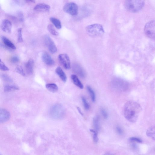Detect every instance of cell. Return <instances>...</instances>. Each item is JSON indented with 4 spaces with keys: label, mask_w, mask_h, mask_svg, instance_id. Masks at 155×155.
I'll list each match as a JSON object with an SVG mask.
<instances>
[{
    "label": "cell",
    "mask_w": 155,
    "mask_h": 155,
    "mask_svg": "<svg viewBox=\"0 0 155 155\" xmlns=\"http://www.w3.org/2000/svg\"><path fill=\"white\" fill-rule=\"evenodd\" d=\"M142 109L140 105L136 102L132 101L127 102L124 107L125 117L130 122L135 123L139 117Z\"/></svg>",
    "instance_id": "1"
},
{
    "label": "cell",
    "mask_w": 155,
    "mask_h": 155,
    "mask_svg": "<svg viewBox=\"0 0 155 155\" xmlns=\"http://www.w3.org/2000/svg\"><path fill=\"white\" fill-rule=\"evenodd\" d=\"M144 0H126L125 5L126 8L132 13L139 12L145 5Z\"/></svg>",
    "instance_id": "2"
},
{
    "label": "cell",
    "mask_w": 155,
    "mask_h": 155,
    "mask_svg": "<svg viewBox=\"0 0 155 155\" xmlns=\"http://www.w3.org/2000/svg\"><path fill=\"white\" fill-rule=\"evenodd\" d=\"M86 31L88 35L93 37L101 36L104 33L102 26L98 24L88 26L86 28Z\"/></svg>",
    "instance_id": "3"
},
{
    "label": "cell",
    "mask_w": 155,
    "mask_h": 155,
    "mask_svg": "<svg viewBox=\"0 0 155 155\" xmlns=\"http://www.w3.org/2000/svg\"><path fill=\"white\" fill-rule=\"evenodd\" d=\"M49 115L53 119H62L65 114V109L62 104H57L53 105L50 109Z\"/></svg>",
    "instance_id": "4"
},
{
    "label": "cell",
    "mask_w": 155,
    "mask_h": 155,
    "mask_svg": "<svg viewBox=\"0 0 155 155\" xmlns=\"http://www.w3.org/2000/svg\"><path fill=\"white\" fill-rule=\"evenodd\" d=\"M144 31L146 35L152 40L155 39V23L154 20L148 22L145 25Z\"/></svg>",
    "instance_id": "5"
},
{
    "label": "cell",
    "mask_w": 155,
    "mask_h": 155,
    "mask_svg": "<svg viewBox=\"0 0 155 155\" xmlns=\"http://www.w3.org/2000/svg\"><path fill=\"white\" fill-rule=\"evenodd\" d=\"M64 11L71 16H75L78 13V7L75 3L70 2L66 4L63 7Z\"/></svg>",
    "instance_id": "6"
},
{
    "label": "cell",
    "mask_w": 155,
    "mask_h": 155,
    "mask_svg": "<svg viewBox=\"0 0 155 155\" xmlns=\"http://www.w3.org/2000/svg\"><path fill=\"white\" fill-rule=\"evenodd\" d=\"M58 60L60 63L65 69L68 70L70 68V60L67 54H62L59 55Z\"/></svg>",
    "instance_id": "7"
},
{
    "label": "cell",
    "mask_w": 155,
    "mask_h": 155,
    "mask_svg": "<svg viewBox=\"0 0 155 155\" xmlns=\"http://www.w3.org/2000/svg\"><path fill=\"white\" fill-rule=\"evenodd\" d=\"M44 40L49 52L52 54L56 53L57 49L52 38L48 35L44 37Z\"/></svg>",
    "instance_id": "8"
},
{
    "label": "cell",
    "mask_w": 155,
    "mask_h": 155,
    "mask_svg": "<svg viewBox=\"0 0 155 155\" xmlns=\"http://www.w3.org/2000/svg\"><path fill=\"white\" fill-rule=\"evenodd\" d=\"M113 84L115 89L121 91H126L128 87V85L126 82L119 79L114 80Z\"/></svg>",
    "instance_id": "9"
},
{
    "label": "cell",
    "mask_w": 155,
    "mask_h": 155,
    "mask_svg": "<svg viewBox=\"0 0 155 155\" xmlns=\"http://www.w3.org/2000/svg\"><path fill=\"white\" fill-rule=\"evenodd\" d=\"M12 25L11 22L8 19L3 20L1 25V28L4 32L10 34L11 32Z\"/></svg>",
    "instance_id": "10"
},
{
    "label": "cell",
    "mask_w": 155,
    "mask_h": 155,
    "mask_svg": "<svg viewBox=\"0 0 155 155\" xmlns=\"http://www.w3.org/2000/svg\"><path fill=\"white\" fill-rule=\"evenodd\" d=\"M51 7L48 4L41 3L38 4L34 7L35 11L39 12H48L50 10Z\"/></svg>",
    "instance_id": "11"
},
{
    "label": "cell",
    "mask_w": 155,
    "mask_h": 155,
    "mask_svg": "<svg viewBox=\"0 0 155 155\" xmlns=\"http://www.w3.org/2000/svg\"><path fill=\"white\" fill-rule=\"evenodd\" d=\"M42 58L43 61L46 65L49 66H52L55 64V61L48 53L44 52L42 54Z\"/></svg>",
    "instance_id": "12"
},
{
    "label": "cell",
    "mask_w": 155,
    "mask_h": 155,
    "mask_svg": "<svg viewBox=\"0 0 155 155\" xmlns=\"http://www.w3.org/2000/svg\"><path fill=\"white\" fill-rule=\"evenodd\" d=\"M9 113L6 110L0 108V123H4L7 121L10 118Z\"/></svg>",
    "instance_id": "13"
},
{
    "label": "cell",
    "mask_w": 155,
    "mask_h": 155,
    "mask_svg": "<svg viewBox=\"0 0 155 155\" xmlns=\"http://www.w3.org/2000/svg\"><path fill=\"white\" fill-rule=\"evenodd\" d=\"M34 61L33 59H30L27 62L25 65L26 70L28 74L31 75L34 70Z\"/></svg>",
    "instance_id": "14"
},
{
    "label": "cell",
    "mask_w": 155,
    "mask_h": 155,
    "mask_svg": "<svg viewBox=\"0 0 155 155\" xmlns=\"http://www.w3.org/2000/svg\"><path fill=\"white\" fill-rule=\"evenodd\" d=\"M73 69L77 74L80 77H84L85 76V72L81 66L78 64H75L73 66Z\"/></svg>",
    "instance_id": "15"
},
{
    "label": "cell",
    "mask_w": 155,
    "mask_h": 155,
    "mask_svg": "<svg viewBox=\"0 0 155 155\" xmlns=\"http://www.w3.org/2000/svg\"><path fill=\"white\" fill-rule=\"evenodd\" d=\"M56 72L63 82H65L67 81V76L62 69L59 66L56 69Z\"/></svg>",
    "instance_id": "16"
},
{
    "label": "cell",
    "mask_w": 155,
    "mask_h": 155,
    "mask_svg": "<svg viewBox=\"0 0 155 155\" xmlns=\"http://www.w3.org/2000/svg\"><path fill=\"white\" fill-rule=\"evenodd\" d=\"M1 38L3 43L5 46L12 49L14 50L16 49V47L14 44L7 37L2 36Z\"/></svg>",
    "instance_id": "17"
},
{
    "label": "cell",
    "mask_w": 155,
    "mask_h": 155,
    "mask_svg": "<svg viewBox=\"0 0 155 155\" xmlns=\"http://www.w3.org/2000/svg\"><path fill=\"white\" fill-rule=\"evenodd\" d=\"M71 79L72 80L74 84L80 89H82L84 88V86L82 83L80 81L78 77L75 75H72L71 76Z\"/></svg>",
    "instance_id": "18"
},
{
    "label": "cell",
    "mask_w": 155,
    "mask_h": 155,
    "mask_svg": "<svg viewBox=\"0 0 155 155\" xmlns=\"http://www.w3.org/2000/svg\"><path fill=\"white\" fill-rule=\"evenodd\" d=\"M46 87L48 90L52 93L56 92L58 90L57 86L55 84H47Z\"/></svg>",
    "instance_id": "19"
},
{
    "label": "cell",
    "mask_w": 155,
    "mask_h": 155,
    "mask_svg": "<svg viewBox=\"0 0 155 155\" xmlns=\"http://www.w3.org/2000/svg\"><path fill=\"white\" fill-rule=\"evenodd\" d=\"M155 126L153 125L149 127L146 132L147 136L152 138L154 141L155 140Z\"/></svg>",
    "instance_id": "20"
},
{
    "label": "cell",
    "mask_w": 155,
    "mask_h": 155,
    "mask_svg": "<svg viewBox=\"0 0 155 155\" xmlns=\"http://www.w3.org/2000/svg\"><path fill=\"white\" fill-rule=\"evenodd\" d=\"M50 20L57 29H60L62 28L61 24L59 19L52 17L50 18Z\"/></svg>",
    "instance_id": "21"
},
{
    "label": "cell",
    "mask_w": 155,
    "mask_h": 155,
    "mask_svg": "<svg viewBox=\"0 0 155 155\" xmlns=\"http://www.w3.org/2000/svg\"><path fill=\"white\" fill-rule=\"evenodd\" d=\"M19 89V88L18 87L14 85H7L5 86L4 87V91L5 92L18 90Z\"/></svg>",
    "instance_id": "22"
},
{
    "label": "cell",
    "mask_w": 155,
    "mask_h": 155,
    "mask_svg": "<svg viewBox=\"0 0 155 155\" xmlns=\"http://www.w3.org/2000/svg\"><path fill=\"white\" fill-rule=\"evenodd\" d=\"M93 123L94 127L97 132L99 130L100 126V119L98 116H95L93 119Z\"/></svg>",
    "instance_id": "23"
},
{
    "label": "cell",
    "mask_w": 155,
    "mask_h": 155,
    "mask_svg": "<svg viewBox=\"0 0 155 155\" xmlns=\"http://www.w3.org/2000/svg\"><path fill=\"white\" fill-rule=\"evenodd\" d=\"M87 90L89 92L90 96L92 101L93 102H95L96 101V97L95 94L92 89L89 86H88L87 87Z\"/></svg>",
    "instance_id": "24"
},
{
    "label": "cell",
    "mask_w": 155,
    "mask_h": 155,
    "mask_svg": "<svg viewBox=\"0 0 155 155\" xmlns=\"http://www.w3.org/2000/svg\"><path fill=\"white\" fill-rule=\"evenodd\" d=\"M47 29L49 32L53 36H57L59 35V33L55 30L53 25L51 24L48 25Z\"/></svg>",
    "instance_id": "25"
},
{
    "label": "cell",
    "mask_w": 155,
    "mask_h": 155,
    "mask_svg": "<svg viewBox=\"0 0 155 155\" xmlns=\"http://www.w3.org/2000/svg\"><path fill=\"white\" fill-rule=\"evenodd\" d=\"M15 71L16 72L18 73L22 76H25V74L24 73V70L23 68L20 66L19 65L17 66L15 69Z\"/></svg>",
    "instance_id": "26"
},
{
    "label": "cell",
    "mask_w": 155,
    "mask_h": 155,
    "mask_svg": "<svg viewBox=\"0 0 155 155\" xmlns=\"http://www.w3.org/2000/svg\"><path fill=\"white\" fill-rule=\"evenodd\" d=\"M90 131L93 134V138L94 142L97 143L98 141V136L97 131H96L91 129Z\"/></svg>",
    "instance_id": "27"
},
{
    "label": "cell",
    "mask_w": 155,
    "mask_h": 155,
    "mask_svg": "<svg viewBox=\"0 0 155 155\" xmlns=\"http://www.w3.org/2000/svg\"><path fill=\"white\" fill-rule=\"evenodd\" d=\"M82 101L84 104L85 108L86 110H89L90 108V105L86 99L84 97H82Z\"/></svg>",
    "instance_id": "28"
},
{
    "label": "cell",
    "mask_w": 155,
    "mask_h": 155,
    "mask_svg": "<svg viewBox=\"0 0 155 155\" xmlns=\"http://www.w3.org/2000/svg\"><path fill=\"white\" fill-rule=\"evenodd\" d=\"M0 70L3 71H8L9 69L5 65L0 59Z\"/></svg>",
    "instance_id": "29"
},
{
    "label": "cell",
    "mask_w": 155,
    "mask_h": 155,
    "mask_svg": "<svg viewBox=\"0 0 155 155\" xmlns=\"http://www.w3.org/2000/svg\"><path fill=\"white\" fill-rule=\"evenodd\" d=\"M18 42H23V40L22 35V29L20 28L18 31Z\"/></svg>",
    "instance_id": "30"
},
{
    "label": "cell",
    "mask_w": 155,
    "mask_h": 155,
    "mask_svg": "<svg viewBox=\"0 0 155 155\" xmlns=\"http://www.w3.org/2000/svg\"><path fill=\"white\" fill-rule=\"evenodd\" d=\"M101 113L104 119H107L108 117V114L106 110L102 108L101 110Z\"/></svg>",
    "instance_id": "31"
},
{
    "label": "cell",
    "mask_w": 155,
    "mask_h": 155,
    "mask_svg": "<svg viewBox=\"0 0 155 155\" xmlns=\"http://www.w3.org/2000/svg\"><path fill=\"white\" fill-rule=\"evenodd\" d=\"M2 77L3 79L5 82H12V80L8 75L5 74L2 75Z\"/></svg>",
    "instance_id": "32"
},
{
    "label": "cell",
    "mask_w": 155,
    "mask_h": 155,
    "mask_svg": "<svg viewBox=\"0 0 155 155\" xmlns=\"http://www.w3.org/2000/svg\"><path fill=\"white\" fill-rule=\"evenodd\" d=\"M116 130L117 133L120 135H122L123 134V131L122 129L119 126H117L116 127Z\"/></svg>",
    "instance_id": "33"
},
{
    "label": "cell",
    "mask_w": 155,
    "mask_h": 155,
    "mask_svg": "<svg viewBox=\"0 0 155 155\" xmlns=\"http://www.w3.org/2000/svg\"><path fill=\"white\" fill-rule=\"evenodd\" d=\"M129 140L132 142H136L138 143L142 142V141L139 138L136 137H131L130 138Z\"/></svg>",
    "instance_id": "34"
},
{
    "label": "cell",
    "mask_w": 155,
    "mask_h": 155,
    "mask_svg": "<svg viewBox=\"0 0 155 155\" xmlns=\"http://www.w3.org/2000/svg\"><path fill=\"white\" fill-rule=\"evenodd\" d=\"M11 61L12 63H16L19 61V59L17 57H13L11 59Z\"/></svg>",
    "instance_id": "35"
},
{
    "label": "cell",
    "mask_w": 155,
    "mask_h": 155,
    "mask_svg": "<svg viewBox=\"0 0 155 155\" xmlns=\"http://www.w3.org/2000/svg\"><path fill=\"white\" fill-rule=\"evenodd\" d=\"M24 16L23 14L22 13H19V20L21 22H23L24 20Z\"/></svg>",
    "instance_id": "36"
},
{
    "label": "cell",
    "mask_w": 155,
    "mask_h": 155,
    "mask_svg": "<svg viewBox=\"0 0 155 155\" xmlns=\"http://www.w3.org/2000/svg\"><path fill=\"white\" fill-rule=\"evenodd\" d=\"M77 109L78 110V111L80 113L81 115H84V114H83V113L82 112L80 108L79 107H77Z\"/></svg>",
    "instance_id": "37"
},
{
    "label": "cell",
    "mask_w": 155,
    "mask_h": 155,
    "mask_svg": "<svg viewBox=\"0 0 155 155\" xmlns=\"http://www.w3.org/2000/svg\"><path fill=\"white\" fill-rule=\"evenodd\" d=\"M29 1L33 3H35V0H29Z\"/></svg>",
    "instance_id": "38"
},
{
    "label": "cell",
    "mask_w": 155,
    "mask_h": 155,
    "mask_svg": "<svg viewBox=\"0 0 155 155\" xmlns=\"http://www.w3.org/2000/svg\"></svg>",
    "instance_id": "39"
},
{
    "label": "cell",
    "mask_w": 155,
    "mask_h": 155,
    "mask_svg": "<svg viewBox=\"0 0 155 155\" xmlns=\"http://www.w3.org/2000/svg\"><path fill=\"white\" fill-rule=\"evenodd\" d=\"M0 8H1V7H0Z\"/></svg>",
    "instance_id": "40"
}]
</instances>
